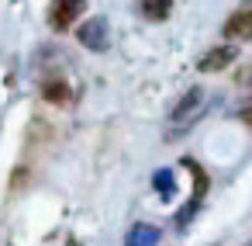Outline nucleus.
I'll use <instances>...</instances> for the list:
<instances>
[{
    "label": "nucleus",
    "instance_id": "nucleus-1",
    "mask_svg": "<svg viewBox=\"0 0 252 246\" xmlns=\"http://www.w3.org/2000/svg\"><path fill=\"white\" fill-rule=\"evenodd\" d=\"M83 11H87V0H52L49 4V25L56 32H69Z\"/></svg>",
    "mask_w": 252,
    "mask_h": 246
},
{
    "label": "nucleus",
    "instance_id": "nucleus-2",
    "mask_svg": "<svg viewBox=\"0 0 252 246\" xmlns=\"http://www.w3.org/2000/svg\"><path fill=\"white\" fill-rule=\"evenodd\" d=\"M200 101H204V94H200L197 87H193V90H187V94L180 97V104H176V108H173V115H169V118H173V132H169V135H176L180 128H187V125L200 115Z\"/></svg>",
    "mask_w": 252,
    "mask_h": 246
},
{
    "label": "nucleus",
    "instance_id": "nucleus-3",
    "mask_svg": "<svg viewBox=\"0 0 252 246\" xmlns=\"http://www.w3.org/2000/svg\"><path fill=\"white\" fill-rule=\"evenodd\" d=\"M76 39H80V45H87V49H94V52H104V49H107V21H104V18L83 21V25L76 28Z\"/></svg>",
    "mask_w": 252,
    "mask_h": 246
},
{
    "label": "nucleus",
    "instance_id": "nucleus-4",
    "mask_svg": "<svg viewBox=\"0 0 252 246\" xmlns=\"http://www.w3.org/2000/svg\"><path fill=\"white\" fill-rule=\"evenodd\" d=\"M235 45H218V49H211L197 66H200V73H218V70H224V66H231L235 63Z\"/></svg>",
    "mask_w": 252,
    "mask_h": 246
},
{
    "label": "nucleus",
    "instance_id": "nucleus-5",
    "mask_svg": "<svg viewBox=\"0 0 252 246\" xmlns=\"http://www.w3.org/2000/svg\"><path fill=\"white\" fill-rule=\"evenodd\" d=\"M224 35L235 39V42L252 39V11H238V14H231V18L224 21Z\"/></svg>",
    "mask_w": 252,
    "mask_h": 246
},
{
    "label": "nucleus",
    "instance_id": "nucleus-6",
    "mask_svg": "<svg viewBox=\"0 0 252 246\" xmlns=\"http://www.w3.org/2000/svg\"><path fill=\"white\" fill-rule=\"evenodd\" d=\"M125 246H159V229L149 222H135L131 232L125 236Z\"/></svg>",
    "mask_w": 252,
    "mask_h": 246
},
{
    "label": "nucleus",
    "instance_id": "nucleus-7",
    "mask_svg": "<svg viewBox=\"0 0 252 246\" xmlns=\"http://www.w3.org/2000/svg\"><path fill=\"white\" fill-rule=\"evenodd\" d=\"M169 7H173V0H142V14L149 21H162L169 14Z\"/></svg>",
    "mask_w": 252,
    "mask_h": 246
},
{
    "label": "nucleus",
    "instance_id": "nucleus-8",
    "mask_svg": "<svg viewBox=\"0 0 252 246\" xmlns=\"http://www.w3.org/2000/svg\"><path fill=\"white\" fill-rule=\"evenodd\" d=\"M152 187L159 191V198H173V191H176V180H173V170H159V173L152 177Z\"/></svg>",
    "mask_w": 252,
    "mask_h": 246
},
{
    "label": "nucleus",
    "instance_id": "nucleus-9",
    "mask_svg": "<svg viewBox=\"0 0 252 246\" xmlns=\"http://www.w3.org/2000/svg\"><path fill=\"white\" fill-rule=\"evenodd\" d=\"M45 101H52V104H63V101H69V87H66L63 80H52V83L45 87Z\"/></svg>",
    "mask_w": 252,
    "mask_h": 246
},
{
    "label": "nucleus",
    "instance_id": "nucleus-10",
    "mask_svg": "<svg viewBox=\"0 0 252 246\" xmlns=\"http://www.w3.org/2000/svg\"><path fill=\"white\" fill-rule=\"evenodd\" d=\"M242 118H245V122L252 125V108H245V111H242Z\"/></svg>",
    "mask_w": 252,
    "mask_h": 246
}]
</instances>
